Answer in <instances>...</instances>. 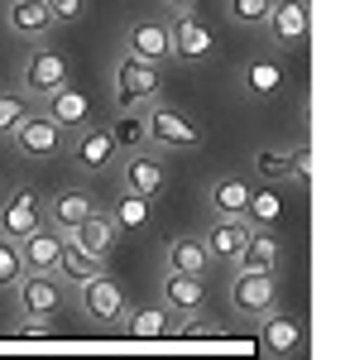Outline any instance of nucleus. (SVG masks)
<instances>
[{
	"mask_svg": "<svg viewBox=\"0 0 350 360\" xmlns=\"http://www.w3.org/2000/svg\"><path fill=\"white\" fill-rule=\"evenodd\" d=\"M163 77H159V63H144V58L125 53L120 68H115V106L120 111H144L149 101H159Z\"/></svg>",
	"mask_w": 350,
	"mask_h": 360,
	"instance_id": "f257e3e1",
	"label": "nucleus"
},
{
	"mask_svg": "<svg viewBox=\"0 0 350 360\" xmlns=\"http://www.w3.org/2000/svg\"><path fill=\"white\" fill-rule=\"evenodd\" d=\"M144 130H149V144H159V149H197L202 144V125H192L183 111H173L163 101L144 106Z\"/></svg>",
	"mask_w": 350,
	"mask_h": 360,
	"instance_id": "f03ea898",
	"label": "nucleus"
},
{
	"mask_svg": "<svg viewBox=\"0 0 350 360\" xmlns=\"http://www.w3.org/2000/svg\"><path fill=\"white\" fill-rule=\"evenodd\" d=\"M39 226H44V197L34 193L29 183H20L0 202V236L5 240H25L29 231H39Z\"/></svg>",
	"mask_w": 350,
	"mask_h": 360,
	"instance_id": "7ed1b4c3",
	"label": "nucleus"
},
{
	"mask_svg": "<svg viewBox=\"0 0 350 360\" xmlns=\"http://www.w3.org/2000/svg\"><path fill=\"white\" fill-rule=\"evenodd\" d=\"M231 303L245 317H264V312L278 307V283H273V274H259V269H235V278H231Z\"/></svg>",
	"mask_w": 350,
	"mask_h": 360,
	"instance_id": "20e7f679",
	"label": "nucleus"
},
{
	"mask_svg": "<svg viewBox=\"0 0 350 360\" xmlns=\"http://www.w3.org/2000/svg\"><path fill=\"white\" fill-rule=\"evenodd\" d=\"M259 29H269L273 49H283V53L302 49L307 44V0H273Z\"/></svg>",
	"mask_w": 350,
	"mask_h": 360,
	"instance_id": "39448f33",
	"label": "nucleus"
},
{
	"mask_svg": "<svg viewBox=\"0 0 350 360\" xmlns=\"http://www.w3.org/2000/svg\"><path fill=\"white\" fill-rule=\"evenodd\" d=\"M10 139H15V149L25 154V159H53L58 149H63V125H53L44 111H29L15 130H10Z\"/></svg>",
	"mask_w": 350,
	"mask_h": 360,
	"instance_id": "423d86ee",
	"label": "nucleus"
},
{
	"mask_svg": "<svg viewBox=\"0 0 350 360\" xmlns=\"http://www.w3.org/2000/svg\"><path fill=\"white\" fill-rule=\"evenodd\" d=\"M15 293H20V312L25 317H53L67 303V288H63L58 274H25L15 283Z\"/></svg>",
	"mask_w": 350,
	"mask_h": 360,
	"instance_id": "0eeeda50",
	"label": "nucleus"
},
{
	"mask_svg": "<svg viewBox=\"0 0 350 360\" xmlns=\"http://www.w3.org/2000/svg\"><path fill=\"white\" fill-rule=\"evenodd\" d=\"M72 77V68H67V58L58 53V49H34L25 58V72H20V86H25L29 96H48L53 86H63Z\"/></svg>",
	"mask_w": 350,
	"mask_h": 360,
	"instance_id": "6e6552de",
	"label": "nucleus"
},
{
	"mask_svg": "<svg viewBox=\"0 0 350 360\" xmlns=\"http://www.w3.org/2000/svg\"><path fill=\"white\" fill-rule=\"evenodd\" d=\"M115 135H110V125H82L77 130V144H72V164L82 173H106L115 164Z\"/></svg>",
	"mask_w": 350,
	"mask_h": 360,
	"instance_id": "1a4fd4ad",
	"label": "nucleus"
},
{
	"mask_svg": "<svg viewBox=\"0 0 350 360\" xmlns=\"http://www.w3.org/2000/svg\"><path fill=\"white\" fill-rule=\"evenodd\" d=\"M15 245H20V259H25V274H53L67 236L53 231V226H39V231H29L25 240H15Z\"/></svg>",
	"mask_w": 350,
	"mask_h": 360,
	"instance_id": "9d476101",
	"label": "nucleus"
},
{
	"mask_svg": "<svg viewBox=\"0 0 350 360\" xmlns=\"http://www.w3.org/2000/svg\"><path fill=\"white\" fill-rule=\"evenodd\" d=\"M168 39H173V58H183V63H207L216 53L212 29L202 20H192L188 10H178V20L168 25Z\"/></svg>",
	"mask_w": 350,
	"mask_h": 360,
	"instance_id": "9b49d317",
	"label": "nucleus"
},
{
	"mask_svg": "<svg viewBox=\"0 0 350 360\" xmlns=\"http://www.w3.org/2000/svg\"><path fill=\"white\" fill-rule=\"evenodd\" d=\"M168 188V164L154 159V154H144L135 149L125 164H120V193H139V197H154Z\"/></svg>",
	"mask_w": 350,
	"mask_h": 360,
	"instance_id": "f8f14e48",
	"label": "nucleus"
},
{
	"mask_svg": "<svg viewBox=\"0 0 350 360\" xmlns=\"http://www.w3.org/2000/svg\"><path fill=\"white\" fill-rule=\"evenodd\" d=\"M249 236H254V221H249V217H216V226L202 236V240H207V250H212V259L235 264V259L245 255V245H249Z\"/></svg>",
	"mask_w": 350,
	"mask_h": 360,
	"instance_id": "ddd939ff",
	"label": "nucleus"
},
{
	"mask_svg": "<svg viewBox=\"0 0 350 360\" xmlns=\"http://www.w3.org/2000/svg\"><path fill=\"white\" fill-rule=\"evenodd\" d=\"M5 25H10V34H20V39H29V44H44V39L58 29V20H53V10H48L44 0H10Z\"/></svg>",
	"mask_w": 350,
	"mask_h": 360,
	"instance_id": "4468645a",
	"label": "nucleus"
},
{
	"mask_svg": "<svg viewBox=\"0 0 350 360\" xmlns=\"http://www.w3.org/2000/svg\"><path fill=\"white\" fill-rule=\"evenodd\" d=\"M82 312L91 317V322H120L125 317V293H120V283L106 274L86 278L82 283Z\"/></svg>",
	"mask_w": 350,
	"mask_h": 360,
	"instance_id": "2eb2a0df",
	"label": "nucleus"
},
{
	"mask_svg": "<svg viewBox=\"0 0 350 360\" xmlns=\"http://www.w3.org/2000/svg\"><path fill=\"white\" fill-rule=\"evenodd\" d=\"M44 101V115L53 120V125H63V130H82L86 125V115H91V101H86V91L72 82L53 86L48 96H39Z\"/></svg>",
	"mask_w": 350,
	"mask_h": 360,
	"instance_id": "dca6fc26",
	"label": "nucleus"
},
{
	"mask_svg": "<svg viewBox=\"0 0 350 360\" xmlns=\"http://www.w3.org/2000/svg\"><path fill=\"white\" fill-rule=\"evenodd\" d=\"M125 53L144 58V63H168L173 58V39H168V25L159 20H135V25L125 29Z\"/></svg>",
	"mask_w": 350,
	"mask_h": 360,
	"instance_id": "f3484780",
	"label": "nucleus"
},
{
	"mask_svg": "<svg viewBox=\"0 0 350 360\" xmlns=\"http://www.w3.org/2000/svg\"><path fill=\"white\" fill-rule=\"evenodd\" d=\"M67 240H72L77 250H86L91 259H106L110 245H115V221H110L106 212H91L86 221H77L72 231H67Z\"/></svg>",
	"mask_w": 350,
	"mask_h": 360,
	"instance_id": "a211bd4d",
	"label": "nucleus"
},
{
	"mask_svg": "<svg viewBox=\"0 0 350 360\" xmlns=\"http://www.w3.org/2000/svg\"><path fill=\"white\" fill-rule=\"evenodd\" d=\"M202 303H207L202 274H178V269L163 274V307H168V312H197Z\"/></svg>",
	"mask_w": 350,
	"mask_h": 360,
	"instance_id": "6ab92c4d",
	"label": "nucleus"
},
{
	"mask_svg": "<svg viewBox=\"0 0 350 360\" xmlns=\"http://www.w3.org/2000/svg\"><path fill=\"white\" fill-rule=\"evenodd\" d=\"M91 212H96V197L82 193V188H67V193H58L53 202H48V226L67 236V231H72L77 221H86Z\"/></svg>",
	"mask_w": 350,
	"mask_h": 360,
	"instance_id": "aec40b11",
	"label": "nucleus"
},
{
	"mask_svg": "<svg viewBox=\"0 0 350 360\" xmlns=\"http://www.w3.org/2000/svg\"><path fill=\"white\" fill-rule=\"evenodd\" d=\"M163 264L178 269V274H207L216 259H212V250H207V240L178 236V240H168V250H163Z\"/></svg>",
	"mask_w": 350,
	"mask_h": 360,
	"instance_id": "412c9836",
	"label": "nucleus"
},
{
	"mask_svg": "<svg viewBox=\"0 0 350 360\" xmlns=\"http://www.w3.org/2000/svg\"><path fill=\"white\" fill-rule=\"evenodd\" d=\"M249 183L245 178H235V173H226V178H216L212 193H207V202L216 207V217H245V207H249Z\"/></svg>",
	"mask_w": 350,
	"mask_h": 360,
	"instance_id": "4be33fe9",
	"label": "nucleus"
},
{
	"mask_svg": "<svg viewBox=\"0 0 350 360\" xmlns=\"http://www.w3.org/2000/svg\"><path fill=\"white\" fill-rule=\"evenodd\" d=\"M297 341H302V332H297L293 317H283L278 307H273V312H264V351H269V356L288 360L297 351Z\"/></svg>",
	"mask_w": 350,
	"mask_h": 360,
	"instance_id": "5701e85b",
	"label": "nucleus"
},
{
	"mask_svg": "<svg viewBox=\"0 0 350 360\" xmlns=\"http://www.w3.org/2000/svg\"><path fill=\"white\" fill-rule=\"evenodd\" d=\"M278 264H283V245L278 240H269V236H249V245H245V255L235 259V269H259V274H278Z\"/></svg>",
	"mask_w": 350,
	"mask_h": 360,
	"instance_id": "b1692460",
	"label": "nucleus"
},
{
	"mask_svg": "<svg viewBox=\"0 0 350 360\" xmlns=\"http://www.w3.org/2000/svg\"><path fill=\"white\" fill-rule=\"evenodd\" d=\"M278 86H283V68L273 63V58H254L249 68H245V91L249 96H278Z\"/></svg>",
	"mask_w": 350,
	"mask_h": 360,
	"instance_id": "393cba45",
	"label": "nucleus"
},
{
	"mask_svg": "<svg viewBox=\"0 0 350 360\" xmlns=\"http://www.w3.org/2000/svg\"><path fill=\"white\" fill-rule=\"evenodd\" d=\"M58 278H67V283H86V278H96L101 274V259H91V255H86V250H77L72 245V240H67V245H63V259H58V269H53Z\"/></svg>",
	"mask_w": 350,
	"mask_h": 360,
	"instance_id": "a878e982",
	"label": "nucleus"
},
{
	"mask_svg": "<svg viewBox=\"0 0 350 360\" xmlns=\"http://www.w3.org/2000/svg\"><path fill=\"white\" fill-rule=\"evenodd\" d=\"M125 332L139 336V341L163 336L168 332V307H139V312H125Z\"/></svg>",
	"mask_w": 350,
	"mask_h": 360,
	"instance_id": "bb28decb",
	"label": "nucleus"
},
{
	"mask_svg": "<svg viewBox=\"0 0 350 360\" xmlns=\"http://www.w3.org/2000/svg\"><path fill=\"white\" fill-rule=\"evenodd\" d=\"M254 173L259 178H269V183H278V178H293V154H283V149H254Z\"/></svg>",
	"mask_w": 350,
	"mask_h": 360,
	"instance_id": "cd10ccee",
	"label": "nucleus"
},
{
	"mask_svg": "<svg viewBox=\"0 0 350 360\" xmlns=\"http://www.w3.org/2000/svg\"><path fill=\"white\" fill-rule=\"evenodd\" d=\"M110 221L120 226V231H139V226L149 221V197H139V193H125L120 197V207H115V217Z\"/></svg>",
	"mask_w": 350,
	"mask_h": 360,
	"instance_id": "c85d7f7f",
	"label": "nucleus"
},
{
	"mask_svg": "<svg viewBox=\"0 0 350 360\" xmlns=\"http://www.w3.org/2000/svg\"><path fill=\"white\" fill-rule=\"evenodd\" d=\"M110 135H115V144H125V149H144L149 144V130H144V115L139 111H125L110 125Z\"/></svg>",
	"mask_w": 350,
	"mask_h": 360,
	"instance_id": "c756f323",
	"label": "nucleus"
},
{
	"mask_svg": "<svg viewBox=\"0 0 350 360\" xmlns=\"http://www.w3.org/2000/svg\"><path fill=\"white\" fill-rule=\"evenodd\" d=\"M29 111H34L29 106V91H0V135H10Z\"/></svg>",
	"mask_w": 350,
	"mask_h": 360,
	"instance_id": "7c9ffc66",
	"label": "nucleus"
},
{
	"mask_svg": "<svg viewBox=\"0 0 350 360\" xmlns=\"http://www.w3.org/2000/svg\"><path fill=\"white\" fill-rule=\"evenodd\" d=\"M25 278V259H20V245L0 236V288H15Z\"/></svg>",
	"mask_w": 350,
	"mask_h": 360,
	"instance_id": "2f4dec72",
	"label": "nucleus"
},
{
	"mask_svg": "<svg viewBox=\"0 0 350 360\" xmlns=\"http://www.w3.org/2000/svg\"><path fill=\"white\" fill-rule=\"evenodd\" d=\"M269 5L273 0H231V20L245 29H259L264 25V15H269Z\"/></svg>",
	"mask_w": 350,
	"mask_h": 360,
	"instance_id": "473e14b6",
	"label": "nucleus"
},
{
	"mask_svg": "<svg viewBox=\"0 0 350 360\" xmlns=\"http://www.w3.org/2000/svg\"><path fill=\"white\" fill-rule=\"evenodd\" d=\"M245 217H254V221H278V217H283V202H278L273 193H249Z\"/></svg>",
	"mask_w": 350,
	"mask_h": 360,
	"instance_id": "72a5a7b5",
	"label": "nucleus"
},
{
	"mask_svg": "<svg viewBox=\"0 0 350 360\" xmlns=\"http://www.w3.org/2000/svg\"><path fill=\"white\" fill-rule=\"evenodd\" d=\"M48 10H53V20L63 25V20H77L82 10H86V0H44Z\"/></svg>",
	"mask_w": 350,
	"mask_h": 360,
	"instance_id": "f704fd0d",
	"label": "nucleus"
},
{
	"mask_svg": "<svg viewBox=\"0 0 350 360\" xmlns=\"http://www.w3.org/2000/svg\"><path fill=\"white\" fill-rule=\"evenodd\" d=\"M293 178L297 183H312V149H307V144L293 149Z\"/></svg>",
	"mask_w": 350,
	"mask_h": 360,
	"instance_id": "c9c22d12",
	"label": "nucleus"
},
{
	"mask_svg": "<svg viewBox=\"0 0 350 360\" xmlns=\"http://www.w3.org/2000/svg\"><path fill=\"white\" fill-rule=\"evenodd\" d=\"M15 332H20V336H44V332H48V317H44V322H39V317H25Z\"/></svg>",
	"mask_w": 350,
	"mask_h": 360,
	"instance_id": "e433bc0d",
	"label": "nucleus"
},
{
	"mask_svg": "<svg viewBox=\"0 0 350 360\" xmlns=\"http://www.w3.org/2000/svg\"><path fill=\"white\" fill-rule=\"evenodd\" d=\"M163 5H168V10H192L197 0H163Z\"/></svg>",
	"mask_w": 350,
	"mask_h": 360,
	"instance_id": "4c0bfd02",
	"label": "nucleus"
}]
</instances>
